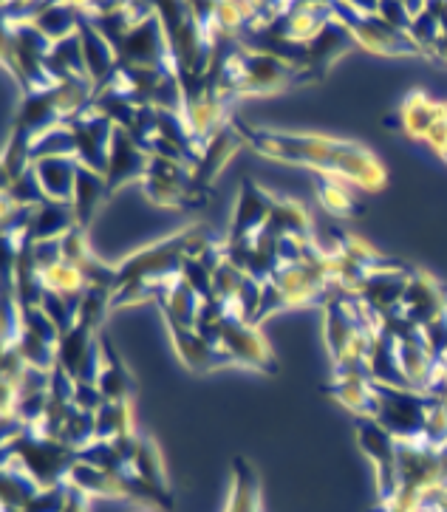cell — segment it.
<instances>
[{
    "label": "cell",
    "instance_id": "6da1fadb",
    "mask_svg": "<svg viewBox=\"0 0 447 512\" xmlns=\"http://www.w3.org/2000/svg\"><path fill=\"white\" fill-rule=\"evenodd\" d=\"M235 131L241 133L244 145L278 159V162H289V165L312 167L315 173L326 176V179H337V182L357 184L363 190L377 193L385 187V165L363 148L360 142H348V139H337V136H323V133H292V131H272V128H255L241 119L232 116Z\"/></svg>",
    "mask_w": 447,
    "mask_h": 512
},
{
    "label": "cell",
    "instance_id": "7a4b0ae2",
    "mask_svg": "<svg viewBox=\"0 0 447 512\" xmlns=\"http://www.w3.org/2000/svg\"><path fill=\"white\" fill-rule=\"evenodd\" d=\"M51 46L54 43L34 23H3V63L15 74L23 97L43 94L57 85L46 68Z\"/></svg>",
    "mask_w": 447,
    "mask_h": 512
},
{
    "label": "cell",
    "instance_id": "3957f363",
    "mask_svg": "<svg viewBox=\"0 0 447 512\" xmlns=\"http://www.w3.org/2000/svg\"><path fill=\"white\" fill-rule=\"evenodd\" d=\"M332 9L337 20L351 32L357 46L374 51V54H385V57H414V54H422V49L416 46V40L411 34L388 26L377 15V6H357V3H348L346 6V3H334Z\"/></svg>",
    "mask_w": 447,
    "mask_h": 512
},
{
    "label": "cell",
    "instance_id": "277c9868",
    "mask_svg": "<svg viewBox=\"0 0 447 512\" xmlns=\"http://www.w3.org/2000/svg\"><path fill=\"white\" fill-rule=\"evenodd\" d=\"M377 422L388 430L397 442H416L425 436L428 416L436 399L428 394H419L414 388H391V385H377Z\"/></svg>",
    "mask_w": 447,
    "mask_h": 512
},
{
    "label": "cell",
    "instance_id": "5b68a950",
    "mask_svg": "<svg viewBox=\"0 0 447 512\" xmlns=\"http://www.w3.org/2000/svg\"><path fill=\"white\" fill-rule=\"evenodd\" d=\"M57 365L74 380V385H97L102 368V343L97 340V326L77 320L60 340Z\"/></svg>",
    "mask_w": 447,
    "mask_h": 512
},
{
    "label": "cell",
    "instance_id": "8992f818",
    "mask_svg": "<svg viewBox=\"0 0 447 512\" xmlns=\"http://www.w3.org/2000/svg\"><path fill=\"white\" fill-rule=\"evenodd\" d=\"M74 136V156L77 162L94 173H108V153H111V139H114L116 125L100 111H94L91 105L80 111L77 116L66 119Z\"/></svg>",
    "mask_w": 447,
    "mask_h": 512
},
{
    "label": "cell",
    "instance_id": "52a82bcc",
    "mask_svg": "<svg viewBox=\"0 0 447 512\" xmlns=\"http://www.w3.org/2000/svg\"><path fill=\"white\" fill-rule=\"evenodd\" d=\"M357 46L354 43V37L348 32L346 26L337 20V15L320 29V32L309 40V43H303V63H300V85L303 83H315L320 80L329 68L346 54Z\"/></svg>",
    "mask_w": 447,
    "mask_h": 512
},
{
    "label": "cell",
    "instance_id": "ba28073f",
    "mask_svg": "<svg viewBox=\"0 0 447 512\" xmlns=\"http://www.w3.org/2000/svg\"><path fill=\"white\" fill-rule=\"evenodd\" d=\"M275 201L278 196L269 193L266 187H261L252 179L241 182V193H238V204H235V213H232V227L227 235V244H244L249 238H255L258 232L266 230L269 224V215L275 210Z\"/></svg>",
    "mask_w": 447,
    "mask_h": 512
},
{
    "label": "cell",
    "instance_id": "9c48e42d",
    "mask_svg": "<svg viewBox=\"0 0 447 512\" xmlns=\"http://www.w3.org/2000/svg\"><path fill=\"white\" fill-rule=\"evenodd\" d=\"M167 320V329L173 334V348H176V354L182 357V363L190 368V371H196V374H207V371H216V368H227L232 365L230 354L224 351L216 343H210L201 331L190 329V326H182V323H176V320Z\"/></svg>",
    "mask_w": 447,
    "mask_h": 512
},
{
    "label": "cell",
    "instance_id": "30bf717a",
    "mask_svg": "<svg viewBox=\"0 0 447 512\" xmlns=\"http://www.w3.org/2000/svg\"><path fill=\"white\" fill-rule=\"evenodd\" d=\"M150 153L136 139L131 131L116 128L114 139H111V153H108V190L116 193L122 184L142 182L148 176Z\"/></svg>",
    "mask_w": 447,
    "mask_h": 512
},
{
    "label": "cell",
    "instance_id": "8fae6325",
    "mask_svg": "<svg viewBox=\"0 0 447 512\" xmlns=\"http://www.w3.org/2000/svg\"><path fill=\"white\" fill-rule=\"evenodd\" d=\"M411 275L408 269H399L397 264L385 266V269H377L365 278L363 289L357 292V298L363 300L368 309H374L377 314H388L402 306V298H405V289L411 283Z\"/></svg>",
    "mask_w": 447,
    "mask_h": 512
},
{
    "label": "cell",
    "instance_id": "7c38bea8",
    "mask_svg": "<svg viewBox=\"0 0 447 512\" xmlns=\"http://www.w3.org/2000/svg\"><path fill=\"white\" fill-rule=\"evenodd\" d=\"M399 309L414 326L422 329V326H428L431 320L447 312V298L445 292H442V286L433 281L428 272H414Z\"/></svg>",
    "mask_w": 447,
    "mask_h": 512
},
{
    "label": "cell",
    "instance_id": "4fadbf2b",
    "mask_svg": "<svg viewBox=\"0 0 447 512\" xmlns=\"http://www.w3.org/2000/svg\"><path fill=\"white\" fill-rule=\"evenodd\" d=\"M241 145H244V139H241V133L235 131L230 116V119L207 139V145L201 150L199 165L193 167V184H196V190H204L207 184L213 182L218 173H221V167L230 162L232 153L241 148Z\"/></svg>",
    "mask_w": 447,
    "mask_h": 512
},
{
    "label": "cell",
    "instance_id": "5bb4252c",
    "mask_svg": "<svg viewBox=\"0 0 447 512\" xmlns=\"http://www.w3.org/2000/svg\"><path fill=\"white\" fill-rule=\"evenodd\" d=\"M34 176L43 187L49 201H74V187H77V170L80 162L74 156H46V159H34Z\"/></svg>",
    "mask_w": 447,
    "mask_h": 512
},
{
    "label": "cell",
    "instance_id": "9a60e30c",
    "mask_svg": "<svg viewBox=\"0 0 447 512\" xmlns=\"http://www.w3.org/2000/svg\"><path fill=\"white\" fill-rule=\"evenodd\" d=\"M80 9V6H77ZM80 40H83L85 66H88V77L94 88L105 85L116 74V54L114 46L108 43V37L88 20L80 15Z\"/></svg>",
    "mask_w": 447,
    "mask_h": 512
},
{
    "label": "cell",
    "instance_id": "2e32d148",
    "mask_svg": "<svg viewBox=\"0 0 447 512\" xmlns=\"http://www.w3.org/2000/svg\"><path fill=\"white\" fill-rule=\"evenodd\" d=\"M326 391L340 405H346L348 411L360 413L363 419H374L377 416V391H374V382L363 377V374L334 371V380L326 385Z\"/></svg>",
    "mask_w": 447,
    "mask_h": 512
},
{
    "label": "cell",
    "instance_id": "e0dca14e",
    "mask_svg": "<svg viewBox=\"0 0 447 512\" xmlns=\"http://www.w3.org/2000/svg\"><path fill=\"white\" fill-rule=\"evenodd\" d=\"M77 227V213L74 204L66 201H43L32 210V224H29V241H60L68 232Z\"/></svg>",
    "mask_w": 447,
    "mask_h": 512
},
{
    "label": "cell",
    "instance_id": "ac0fdd59",
    "mask_svg": "<svg viewBox=\"0 0 447 512\" xmlns=\"http://www.w3.org/2000/svg\"><path fill=\"white\" fill-rule=\"evenodd\" d=\"M100 343H102V368H100V377H97V388H100L102 399H105V402H131L133 391H136L131 371L122 365L119 354H116L114 343H111L108 337H100Z\"/></svg>",
    "mask_w": 447,
    "mask_h": 512
},
{
    "label": "cell",
    "instance_id": "d6986e66",
    "mask_svg": "<svg viewBox=\"0 0 447 512\" xmlns=\"http://www.w3.org/2000/svg\"><path fill=\"white\" fill-rule=\"evenodd\" d=\"M111 196L108 190V179L102 173H94L88 167L80 165L77 170V187H74V213H77V227L88 232L94 215L100 210V204Z\"/></svg>",
    "mask_w": 447,
    "mask_h": 512
},
{
    "label": "cell",
    "instance_id": "ffe728a7",
    "mask_svg": "<svg viewBox=\"0 0 447 512\" xmlns=\"http://www.w3.org/2000/svg\"><path fill=\"white\" fill-rule=\"evenodd\" d=\"M447 114V105L431 100L425 91H414L408 94V100L402 102V111H399V125L402 131L414 139H425L431 128Z\"/></svg>",
    "mask_w": 447,
    "mask_h": 512
},
{
    "label": "cell",
    "instance_id": "44dd1931",
    "mask_svg": "<svg viewBox=\"0 0 447 512\" xmlns=\"http://www.w3.org/2000/svg\"><path fill=\"white\" fill-rule=\"evenodd\" d=\"M266 230L272 232L275 238H303V241H315V230L309 213L303 210V204L295 199H278L275 210L269 215Z\"/></svg>",
    "mask_w": 447,
    "mask_h": 512
},
{
    "label": "cell",
    "instance_id": "7402d4cb",
    "mask_svg": "<svg viewBox=\"0 0 447 512\" xmlns=\"http://www.w3.org/2000/svg\"><path fill=\"white\" fill-rule=\"evenodd\" d=\"M224 512H261V481L241 456L232 462V487Z\"/></svg>",
    "mask_w": 447,
    "mask_h": 512
},
{
    "label": "cell",
    "instance_id": "603a6c76",
    "mask_svg": "<svg viewBox=\"0 0 447 512\" xmlns=\"http://www.w3.org/2000/svg\"><path fill=\"white\" fill-rule=\"evenodd\" d=\"M131 473L139 479L150 484L153 490H159L162 496H170L167 490V476H165V462H162V450L156 445L153 436H139V445L133 453Z\"/></svg>",
    "mask_w": 447,
    "mask_h": 512
},
{
    "label": "cell",
    "instance_id": "cb8c5ba5",
    "mask_svg": "<svg viewBox=\"0 0 447 512\" xmlns=\"http://www.w3.org/2000/svg\"><path fill=\"white\" fill-rule=\"evenodd\" d=\"M34 26L46 34L51 43H63L80 32V9L74 3H57V6L46 3L34 17Z\"/></svg>",
    "mask_w": 447,
    "mask_h": 512
},
{
    "label": "cell",
    "instance_id": "d4e9b609",
    "mask_svg": "<svg viewBox=\"0 0 447 512\" xmlns=\"http://www.w3.org/2000/svg\"><path fill=\"white\" fill-rule=\"evenodd\" d=\"M94 442H114L133 433V408L131 402H102V408L94 413Z\"/></svg>",
    "mask_w": 447,
    "mask_h": 512
},
{
    "label": "cell",
    "instance_id": "484cf974",
    "mask_svg": "<svg viewBox=\"0 0 447 512\" xmlns=\"http://www.w3.org/2000/svg\"><path fill=\"white\" fill-rule=\"evenodd\" d=\"M315 193H317V201H320V204H323V207H326L332 215L346 218V215H354L357 210H360L346 182H337V179H326V176H320V179L315 182Z\"/></svg>",
    "mask_w": 447,
    "mask_h": 512
},
{
    "label": "cell",
    "instance_id": "4316f807",
    "mask_svg": "<svg viewBox=\"0 0 447 512\" xmlns=\"http://www.w3.org/2000/svg\"><path fill=\"white\" fill-rule=\"evenodd\" d=\"M85 510H88V496L71 487V496H68V504L63 512H85Z\"/></svg>",
    "mask_w": 447,
    "mask_h": 512
},
{
    "label": "cell",
    "instance_id": "83f0119b",
    "mask_svg": "<svg viewBox=\"0 0 447 512\" xmlns=\"http://www.w3.org/2000/svg\"><path fill=\"white\" fill-rule=\"evenodd\" d=\"M442 156H445V159H447V150H445V153H442Z\"/></svg>",
    "mask_w": 447,
    "mask_h": 512
}]
</instances>
